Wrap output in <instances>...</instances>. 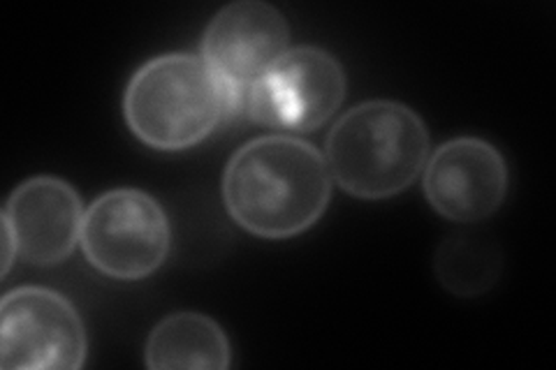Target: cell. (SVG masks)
Listing matches in <instances>:
<instances>
[{
    "label": "cell",
    "instance_id": "8992f818",
    "mask_svg": "<svg viewBox=\"0 0 556 370\" xmlns=\"http://www.w3.org/2000/svg\"><path fill=\"white\" fill-rule=\"evenodd\" d=\"M89 352L86 327L67 298L47 288H20L0 304V366L81 368Z\"/></svg>",
    "mask_w": 556,
    "mask_h": 370
},
{
    "label": "cell",
    "instance_id": "52a82bcc",
    "mask_svg": "<svg viewBox=\"0 0 556 370\" xmlns=\"http://www.w3.org/2000/svg\"><path fill=\"white\" fill-rule=\"evenodd\" d=\"M290 44L283 12L263 0H237L208 22L202 59L230 88L239 110H247L251 86L281 59Z\"/></svg>",
    "mask_w": 556,
    "mask_h": 370
},
{
    "label": "cell",
    "instance_id": "7a4b0ae2",
    "mask_svg": "<svg viewBox=\"0 0 556 370\" xmlns=\"http://www.w3.org/2000/svg\"><path fill=\"white\" fill-rule=\"evenodd\" d=\"M429 161V130L404 102L369 100L345 112L325 142L329 176L348 195L388 200L415 183Z\"/></svg>",
    "mask_w": 556,
    "mask_h": 370
},
{
    "label": "cell",
    "instance_id": "8fae6325",
    "mask_svg": "<svg viewBox=\"0 0 556 370\" xmlns=\"http://www.w3.org/2000/svg\"><path fill=\"white\" fill-rule=\"evenodd\" d=\"M501 269V255L492 243L471 237L447 239L437 255V273L445 290L457 296H476L490 288Z\"/></svg>",
    "mask_w": 556,
    "mask_h": 370
},
{
    "label": "cell",
    "instance_id": "3957f363",
    "mask_svg": "<svg viewBox=\"0 0 556 370\" xmlns=\"http://www.w3.org/2000/svg\"><path fill=\"white\" fill-rule=\"evenodd\" d=\"M239 104L202 56L163 54L137 69L124 95L130 130L151 149L200 144Z\"/></svg>",
    "mask_w": 556,
    "mask_h": 370
},
{
    "label": "cell",
    "instance_id": "ba28073f",
    "mask_svg": "<svg viewBox=\"0 0 556 370\" xmlns=\"http://www.w3.org/2000/svg\"><path fill=\"white\" fill-rule=\"evenodd\" d=\"M425 197L452 222H480L501 208L508 192V165L480 137L441 144L425 165Z\"/></svg>",
    "mask_w": 556,
    "mask_h": 370
},
{
    "label": "cell",
    "instance_id": "6da1fadb",
    "mask_svg": "<svg viewBox=\"0 0 556 370\" xmlns=\"http://www.w3.org/2000/svg\"><path fill=\"white\" fill-rule=\"evenodd\" d=\"M332 197L325 155L290 135L243 144L223 171V202L232 220L263 239H290L316 225Z\"/></svg>",
    "mask_w": 556,
    "mask_h": 370
},
{
    "label": "cell",
    "instance_id": "277c9868",
    "mask_svg": "<svg viewBox=\"0 0 556 370\" xmlns=\"http://www.w3.org/2000/svg\"><path fill=\"white\" fill-rule=\"evenodd\" d=\"M169 239L167 214L149 192L116 188L86 208L79 243L100 273L142 280L163 267Z\"/></svg>",
    "mask_w": 556,
    "mask_h": 370
},
{
    "label": "cell",
    "instance_id": "7c38bea8",
    "mask_svg": "<svg viewBox=\"0 0 556 370\" xmlns=\"http://www.w3.org/2000/svg\"><path fill=\"white\" fill-rule=\"evenodd\" d=\"M0 222H3V276L10 273V267L12 261L16 259V255H20V245H16V237H14V229L10 227V222L5 218H0Z\"/></svg>",
    "mask_w": 556,
    "mask_h": 370
},
{
    "label": "cell",
    "instance_id": "5b68a950",
    "mask_svg": "<svg viewBox=\"0 0 556 370\" xmlns=\"http://www.w3.org/2000/svg\"><path fill=\"white\" fill-rule=\"evenodd\" d=\"M345 88L337 56L320 47H294L251 86L243 112L271 130L308 132L339 112Z\"/></svg>",
    "mask_w": 556,
    "mask_h": 370
},
{
    "label": "cell",
    "instance_id": "9c48e42d",
    "mask_svg": "<svg viewBox=\"0 0 556 370\" xmlns=\"http://www.w3.org/2000/svg\"><path fill=\"white\" fill-rule=\"evenodd\" d=\"M77 190L56 176H33L12 190L3 216L14 229L20 255L38 267H54L73 255L84 225Z\"/></svg>",
    "mask_w": 556,
    "mask_h": 370
},
{
    "label": "cell",
    "instance_id": "30bf717a",
    "mask_svg": "<svg viewBox=\"0 0 556 370\" xmlns=\"http://www.w3.org/2000/svg\"><path fill=\"white\" fill-rule=\"evenodd\" d=\"M144 361L155 370H225L232 349L218 322L202 312H174L153 327Z\"/></svg>",
    "mask_w": 556,
    "mask_h": 370
}]
</instances>
